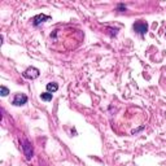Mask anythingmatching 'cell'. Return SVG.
<instances>
[{
	"instance_id": "cell-6",
	"label": "cell",
	"mask_w": 166,
	"mask_h": 166,
	"mask_svg": "<svg viewBox=\"0 0 166 166\" xmlns=\"http://www.w3.org/2000/svg\"><path fill=\"white\" fill-rule=\"evenodd\" d=\"M58 90V86H57V83H48L47 84V91L48 92H56V91Z\"/></svg>"
},
{
	"instance_id": "cell-4",
	"label": "cell",
	"mask_w": 166,
	"mask_h": 166,
	"mask_svg": "<svg viewBox=\"0 0 166 166\" xmlns=\"http://www.w3.org/2000/svg\"><path fill=\"white\" fill-rule=\"evenodd\" d=\"M22 148H24L26 158H27V160H30V158L32 157V147H31V144L27 140H24V145H22Z\"/></svg>"
},
{
	"instance_id": "cell-1",
	"label": "cell",
	"mask_w": 166,
	"mask_h": 166,
	"mask_svg": "<svg viewBox=\"0 0 166 166\" xmlns=\"http://www.w3.org/2000/svg\"><path fill=\"white\" fill-rule=\"evenodd\" d=\"M39 74H40V71L37 68H29V69H26L24 73H22V75L26 79H35V78L39 77Z\"/></svg>"
},
{
	"instance_id": "cell-8",
	"label": "cell",
	"mask_w": 166,
	"mask_h": 166,
	"mask_svg": "<svg viewBox=\"0 0 166 166\" xmlns=\"http://www.w3.org/2000/svg\"><path fill=\"white\" fill-rule=\"evenodd\" d=\"M0 91H1V96H6V95L9 93V90L6 88L5 86H1V87H0Z\"/></svg>"
},
{
	"instance_id": "cell-5",
	"label": "cell",
	"mask_w": 166,
	"mask_h": 166,
	"mask_svg": "<svg viewBox=\"0 0 166 166\" xmlns=\"http://www.w3.org/2000/svg\"><path fill=\"white\" fill-rule=\"evenodd\" d=\"M47 19H50V16H45V14H38V16H35V17L32 18V24H34V26H38L39 24H42V22L47 21Z\"/></svg>"
},
{
	"instance_id": "cell-10",
	"label": "cell",
	"mask_w": 166,
	"mask_h": 166,
	"mask_svg": "<svg viewBox=\"0 0 166 166\" xmlns=\"http://www.w3.org/2000/svg\"><path fill=\"white\" fill-rule=\"evenodd\" d=\"M165 35H166V34H165Z\"/></svg>"
},
{
	"instance_id": "cell-7",
	"label": "cell",
	"mask_w": 166,
	"mask_h": 166,
	"mask_svg": "<svg viewBox=\"0 0 166 166\" xmlns=\"http://www.w3.org/2000/svg\"><path fill=\"white\" fill-rule=\"evenodd\" d=\"M40 99L43 100V101H51L52 100V93L51 92H44L40 95Z\"/></svg>"
},
{
	"instance_id": "cell-3",
	"label": "cell",
	"mask_w": 166,
	"mask_h": 166,
	"mask_svg": "<svg viewBox=\"0 0 166 166\" xmlns=\"http://www.w3.org/2000/svg\"><path fill=\"white\" fill-rule=\"evenodd\" d=\"M26 103H27V96L25 93H16L14 99H13V105L21 106V105H25Z\"/></svg>"
},
{
	"instance_id": "cell-9",
	"label": "cell",
	"mask_w": 166,
	"mask_h": 166,
	"mask_svg": "<svg viewBox=\"0 0 166 166\" xmlns=\"http://www.w3.org/2000/svg\"><path fill=\"white\" fill-rule=\"evenodd\" d=\"M117 9H118L119 12H123V11H126V5H123V4H118V6H117Z\"/></svg>"
},
{
	"instance_id": "cell-2",
	"label": "cell",
	"mask_w": 166,
	"mask_h": 166,
	"mask_svg": "<svg viewBox=\"0 0 166 166\" xmlns=\"http://www.w3.org/2000/svg\"><path fill=\"white\" fill-rule=\"evenodd\" d=\"M132 29L138 32V34H140V35H144L145 32L148 31V25H147V22H143V21H138V22H135L134 25H132Z\"/></svg>"
}]
</instances>
